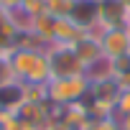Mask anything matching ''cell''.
Returning a JSON list of instances; mask_svg holds the SVG:
<instances>
[{
    "mask_svg": "<svg viewBox=\"0 0 130 130\" xmlns=\"http://www.w3.org/2000/svg\"><path fill=\"white\" fill-rule=\"evenodd\" d=\"M127 36H130V26H127Z\"/></svg>",
    "mask_w": 130,
    "mask_h": 130,
    "instance_id": "obj_13",
    "label": "cell"
},
{
    "mask_svg": "<svg viewBox=\"0 0 130 130\" xmlns=\"http://www.w3.org/2000/svg\"><path fill=\"white\" fill-rule=\"evenodd\" d=\"M77 0H46V10L56 18H72Z\"/></svg>",
    "mask_w": 130,
    "mask_h": 130,
    "instance_id": "obj_6",
    "label": "cell"
},
{
    "mask_svg": "<svg viewBox=\"0 0 130 130\" xmlns=\"http://www.w3.org/2000/svg\"><path fill=\"white\" fill-rule=\"evenodd\" d=\"M21 10L28 13L31 18H36V15L46 13V0H23V3H21Z\"/></svg>",
    "mask_w": 130,
    "mask_h": 130,
    "instance_id": "obj_7",
    "label": "cell"
},
{
    "mask_svg": "<svg viewBox=\"0 0 130 130\" xmlns=\"http://www.w3.org/2000/svg\"><path fill=\"white\" fill-rule=\"evenodd\" d=\"M87 38V28L82 23H77L74 18H56V31H54V41L51 43H69L77 46L79 41Z\"/></svg>",
    "mask_w": 130,
    "mask_h": 130,
    "instance_id": "obj_4",
    "label": "cell"
},
{
    "mask_svg": "<svg viewBox=\"0 0 130 130\" xmlns=\"http://www.w3.org/2000/svg\"><path fill=\"white\" fill-rule=\"evenodd\" d=\"M97 3H100V0H97Z\"/></svg>",
    "mask_w": 130,
    "mask_h": 130,
    "instance_id": "obj_15",
    "label": "cell"
},
{
    "mask_svg": "<svg viewBox=\"0 0 130 130\" xmlns=\"http://www.w3.org/2000/svg\"><path fill=\"white\" fill-rule=\"evenodd\" d=\"M100 48H102V56L110 59V61L127 56V54H130V36H127V28H125V26L110 28V31L100 38Z\"/></svg>",
    "mask_w": 130,
    "mask_h": 130,
    "instance_id": "obj_3",
    "label": "cell"
},
{
    "mask_svg": "<svg viewBox=\"0 0 130 130\" xmlns=\"http://www.w3.org/2000/svg\"><path fill=\"white\" fill-rule=\"evenodd\" d=\"M84 130H120V125L115 117H107V120H89Z\"/></svg>",
    "mask_w": 130,
    "mask_h": 130,
    "instance_id": "obj_10",
    "label": "cell"
},
{
    "mask_svg": "<svg viewBox=\"0 0 130 130\" xmlns=\"http://www.w3.org/2000/svg\"><path fill=\"white\" fill-rule=\"evenodd\" d=\"M89 92V79L87 77H64V79H51L46 84V97L51 105H72L82 102V97Z\"/></svg>",
    "mask_w": 130,
    "mask_h": 130,
    "instance_id": "obj_2",
    "label": "cell"
},
{
    "mask_svg": "<svg viewBox=\"0 0 130 130\" xmlns=\"http://www.w3.org/2000/svg\"><path fill=\"white\" fill-rule=\"evenodd\" d=\"M120 3H122V5H125V8L130 10V0H120Z\"/></svg>",
    "mask_w": 130,
    "mask_h": 130,
    "instance_id": "obj_12",
    "label": "cell"
},
{
    "mask_svg": "<svg viewBox=\"0 0 130 130\" xmlns=\"http://www.w3.org/2000/svg\"><path fill=\"white\" fill-rule=\"evenodd\" d=\"M0 13H3V10H0Z\"/></svg>",
    "mask_w": 130,
    "mask_h": 130,
    "instance_id": "obj_14",
    "label": "cell"
},
{
    "mask_svg": "<svg viewBox=\"0 0 130 130\" xmlns=\"http://www.w3.org/2000/svg\"><path fill=\"white\" fill-rule=\"evenodd\" d=\"M117 125H120V130H130V115L120 117V120H117Z\"/></svg>",
    "mask_w": 130,
    "mask_h": 130,
    "instance_id": "obj_11",
    "label": "cell"
},
{
    "mask_svg": "<svg viewBox=\"0 0 130 130\" xmlns=\"http://www.w3.org/2000/svg\"><path fill=\"white\" fill-rule=\"evenodd\" d=\"M115 115H120V117L130 115V92H120L117 94V100H115Z\"/></svg>",
    "mask_w": 130,
    "mask_h": 130,
    "instance_id": "obj_9",
    "label": "cell"
},
{
    "mask_svg": "<svg viewBox=\"0 0 130 130\" xmlns=\"http://www.w3.org/2000/svg\"><path fill=\"white\" fill-rule=\"evenodd\" d=\"M51 79H64V77H87V67L79 59L77 48L69 43H48L43 48Z\"/></svg>",
    "mask_w": 130,
    "mask_h": 130,
    "instance_id": "obj_1",
    "label": "cell"
},
{
    "mask_svg": "<svg viewBox=\"0 0 130 130\" xmlns=\"http://www.w3.org/2000/svg\"><path fill=\"white\" fill-rule=\"evenodd\" d=\"M31 31L48 46L51 41H54V31H56V15H51L48 10L46 13H41V15H36L33 18V26H31Z\"/></svg>",
    "mask_w": 130,
    "mask_h": 130,
    "instance_id": "obj_5",
    "label": "cell"
},
{
    "mask_svg": "<svg viewBox=\"0 0 130 130\" xmlns=\"http://www.w3.org/2000/svg\"><path fill=\"white\" fill-rule=\"evenodd\" d=\"M13 82H18L15 79V74H13V69H10V64H8V59L0 54V87H5V84H13Z\"/></svg>",
    "mask_w": 130,
    "mask_h": 130,
    "instance_id": "obj_8",
    "label": "cell"
}]
</instances>
